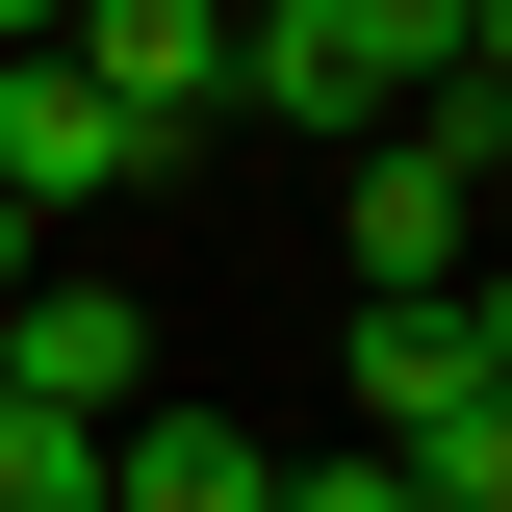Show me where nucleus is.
Listing matches in <instances>:
<instances>
[{"instance_id": "4", "label": "nucleus", "mask_w": 512, "mask_h": 512, "mask_svg": "<svg viewBox=\"0 0 512 512\" xmlns=\"http://www.w3.org/2000/svg\"><path fill=\"white\" fill-rule=\"evenodd\" d=\"M0 384L103 436V410H154V308H128V282H77V256H26V282H0Z\"/></svg>"}, {"instance_id": "10", "label": "nucleus", "mask_w": 512, "mask_h": 512, "mask_svg": "<svg viewBox=\"0 0 512 512\" xmlns=\"http://www.w3.org/2000/svg\"><path fill=\"white\" fill-rule=\"evenodd\" d=\"M52 26H77V0H0V52H52Z\"/></svg>"}, {"instance_id": "1", "label": "nucleus", "mask_w": 512, "mask_h": 512, "mask_svg": "<svg viewBox=\"0 0 512 512\" xmlns=\"http://www.w3.org/2000/svg\"><path fill=\"white\" fill-rule=\"evenodd\" d=\"M487 52V0H231V103L256 128H410Z\"/></svg>"}, {"instance_id": "6", "label": "nucleus", "mask_w": 512, "mask_h": 512, "mask_svg": "<svg viewBox=\"0 0 512 512\" xmlns=\"http://www.w3.org/2000/svg\"><path fill=\"white\" fill-rule=\"evenodd\" d=\"M282 487V461H256V410H180V384H154V410H103V512H256Z\"/></svg>"}, {"instance_id": "5", "label": "nucleus", "mask_w": 512, "mask_h": 512, "mask_svg": "<svg viewBox=\"0 0 512 512\" xmlns=\"http://www.w3.org/2000/svg\"><path fill=\"white\" fill-rule=\"evenodd\" d=\"M52 52L103 77V103L154 128V154H205V128H231V0H77Z\"/></svg>"}, {"instance_id": "8", "label": "nucleus", "mask_w": 512, "mask_h": 512, "mask_svg": "<svg viewBox=\"0 0 512 512\" xmlns=\"http://www.w3.org/2000/svg\"><path fill=\"white\" fill-rule=\"evenodd\" d=\"M410 461V512H512V410H461V436H384Z\"/></svg>"}, {"instance_id": "11", "label": "nucleus", "mask_w": 512, "mask_h": 512, "mask_svg": "<svg viewBox=\"0 0 512 512\" xmlns=\"http://www.w3.org/2000/svg\"><path fill=\"white\" fill-rule=\"evenodd\" d=\"M26 256H52V231H26V205H0V282H26Z\"/></svg>"}, {"instance_id": "3", "label": "nucleus", "mask_w": 512, "mask_h": 512, "mask_svg": "<svg viewBox=\"0 0 512 512\" xmlns=\"http://www.w3.org/2000/svg\"><path fill=\"white\" fill-rule=\"evenodd\" d=\"M128 180H180V154H154L77 52H0V205H26V231H77V205H128Z\"/></svg>"}, {"instance_id": "9", "label": "nucleus", "mask_w": 512, "mask_h": 512, "mask_svg": "<svg viewBox=\"0 0 512 512\" xmlns=\"http://www.w3.org/2000/svg\"><path fill=\"white\" fill-rule=\"evenodd\" d=\"M256 512H410V461H282Z\"/></svg>"}, {"instance_id": "2", "label": "nucleus", "mask_w": 512, "mask_h": 512, "mask_svg": "<svg viewBox=\"0 0 512 512\" xmlns=\"http://www.w3.org/2000/svg\"><path fill=\"white\" fill-rule=\"evenodd\" d=\"M512 410V308L487 282H359V436H461Z\"/></svg>"}, {"instance_id": "7", "label": "nucleus", "mask_w": 512, "mask_h": 512, "mask_svg": "<svg viewBox=\"0 0 512 512\" xmlns=\"http://www.w3.org/2000/svg\"><path fill=\"white\" fill-rule=\"evenodd\" d=\"M0 512H103V436H77V410H26V384H0Z\"/></svg>"}]
</instances>
